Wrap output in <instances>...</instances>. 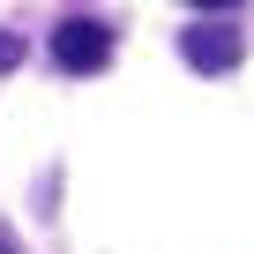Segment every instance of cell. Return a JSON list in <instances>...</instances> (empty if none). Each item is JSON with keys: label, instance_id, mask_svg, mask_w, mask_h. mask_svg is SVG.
<instances>
[{"label": "cell", "instance_id": "1", "mask_svg": "<svg viewBox=\"0 0 254 254\" xmlns=\"http://www.w3.org/2000/svg\"><path fill=\"white\" fill-rule=\"evenodd\" d=\"M53 67L60 75H97V67H112V23H97V15H67L60 30H53Z\"/></svg>", "mask_w": 254, "mask_h": 254}, {"label": "cell", "instance_id": "2", "mask_svg": "<svg viewBox=\"0 0 254 254\" xmlns=\"http://www.w3.org/2000/svg\"><path fill=\"white\" fill-rule=\"evenodd\" d=\"M180 53H187L194 75H232L247 45H239V30H224V23H194V30L180 38Z\"/></svg>", "mask_w": 254, "mask_h": 254}, {"label": "cell", "instance_id": "3", "mask_svg": "<svg viewBox=\"0 0 254 254\" xmlns=\"http://www.w3.org/2000/svg\"><path fill=\"white\" fill-rule=\"evenodd\" d=\"M15 60H23V38H15V30H0V75H8Z\"/></svg>", "mask_w": 254, "mask_h": 254}, {"label": "cell", "instance_id": "4", "mask_svg": "<svg viewBox=\"0 0 254 254\" xmlns=\"http://www.w3.org/2000/svg\"><path fill=\"white\" fill-rule=\"evenodd\" d=\"M187 8H202V15H232V8H247V0H187Z\"/></svg>", "mask_w": 254, "mask_h": 254}, {"label": "cell", "instance_id": "5", "mask_svg": "<svg viewBox=\"0 0 254 254\" xmlns=\"http://www.w3.org/2000/svg\"><path fill=\"white\" fill-rule=\"evenodd\" d=\"M0 254H23V247H15V239H8V224H0Z\"/></svg>", "mask_w": 254, "mask_h": 254}]
</instances>
